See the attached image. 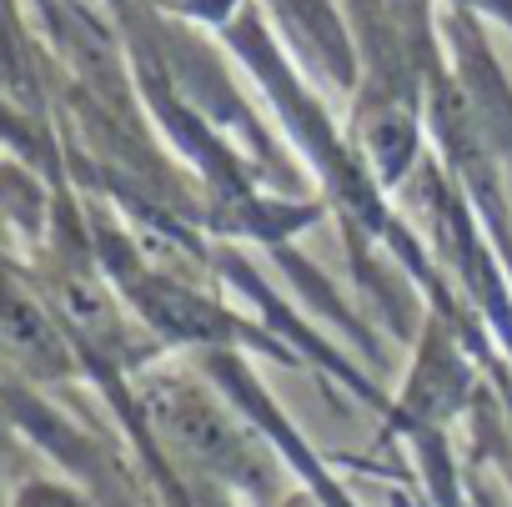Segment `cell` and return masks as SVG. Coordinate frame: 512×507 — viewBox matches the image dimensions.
<instances>
[{
    "label": "cell",
    "instance_id": "1",
    "mask_svg": "<svg viewBox=\"0 0 512 507\" xmlns=\"http://www.w3.org/2000/svg\"><path fill=\"white\" fill-rule=\"evenodd\" d=\"M151 407H156V422L166 427V437L191 457V462H201V467H211V472H226V477H262L267 472V462H262V452H256L236 427H231V417L221 412V407H211L201 392H191V387H156V397H151Z\"/></svg>",
    "mask_w": 512,
    "mask_h": 507
},
{
    "label": "cell",
    "instance_id": "3",
    "mask_svg": "<svg viewBox=\"0 0 512 507\" xmlns=\"http://www.w3.org/2000/svg\"><path fill=\"white\" fill-rule=\"evenodd\" d=\"M21 507H81L71 492H56V487H31L26 497H21Z\"/></svg>",
    "mask_w": 512,
    "mask_h": 507
},
{
    "label": "cell",
    "instance_id": "2",
    "mask_svg": "<svg viewBox=\"0 0 512 507\" xmlns=\"http://www.w3.org/2000/svg\"><path fill=\"white\" fill-rule=\"evenodd\" d=\"M6 352L21 372L51 382L71 372V342H66V322H56V307H46L21 277H11L6 292Z\"/></svg>",
    "mask_w": 512,
    "mask_h": 507
}]
</instances>
